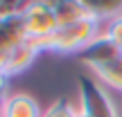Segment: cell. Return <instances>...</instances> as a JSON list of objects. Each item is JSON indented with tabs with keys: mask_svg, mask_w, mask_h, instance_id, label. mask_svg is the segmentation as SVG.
<instances>
[{
	"mask_svg": "<svg viewBox=\"0 0 122 117\" xmlns=\"http://www.w3.org/2000/svg\"><path fill=\"white\" fill-rule=\"evenodd\" d=\"M120 56H122V45H120Z\"/></svg>",
	"mask_w": 122,
	"mask_h": 117,
	"instance_id": "cell-16",
	"label": "cell"
},
{
	"mask_svg": "<svg viewBox=\"0 0 122 117\" xmlns=\"http://www.w3.org/2000/svg\"><path fill=\"white\" fill-rule=\"evenodd\" d=\"M43 117H81V113H79L77 104H72L68 99H57L45 108Z\"/></svg>",
	"mask_w": 122,
	"mask_h": 117,
	"instance_id": "cell-11",
	"label": "cell"
},
{
	"mask_svg": "<svg viewBox=\"0 0 122 117\" xmlns=\"http://www.w3.org/2000/svg\"><path fill=\"white\" fill-rule=\"evenodd\" d=\"M88 74H91L100 86H104L111 95H122V56L109 61V63H102V65L91 68Z\"/></svg>",
	"mask_w": 122,
	"mask_h": 117,
	"instance_id": "cell-7",
	"label": "cell"
},
{
	"mask_svg": "<svg viewBox=\"0 0 122 117\" xmlns=\"http://www.w3.org/2000/svg\"><path fill=\"white\" fill-rule=\"evenodd\" d=\"M23 23H25L27 41H41L52 36L59 29L57 18L52 11V0H32L27 2L23 11Z\"/></svg>",
	"mask_w": 122,
	"mask_h": 117,
	"instance_id": "cell-3",
	"label": "cell"
},
{
	"mask_svg": "<svg viewBox=\"0 0 122 117\" xmlns=\"http://www.w3.org/2000/svg\"><path fill=\"white\" fill-rule=\"evenodd\" d=\"M118 56H120L118 45H113L104 34H100L81 54H79V61L84 63L86 70H91V68H95V65L109 63V61H113V59H118Z\"/></svg>",
	"mask_w": 122,
	"mask_h": 117,
	"instance_id": "cell-6",
	"label": "cell"
},
{
	"mask_svg": "<svg viewBox=\"0 0 122 117\" xmlns=\"http://www.w3.org/2000/svg\"><path fill=\"white\" fill-rule=\"evenodd\" d=\"M7 54L9 52H2V50H0V72L5 74V65H7Z\"/></svg>",
	"mask_w": 122,
	"mask_h": 117,
	"instance_id": "cell-15",
	"label": "cell"
},
{
	"mask_svg": "<svg viewBox=\"0 0 122 117\" xmlns=\"http://www.w3.org/2000/svg\"><path fill=\"white\" fill-rule=\"evenodd\" d=\"M9 81H11V79H9L7 74L0 72V104H2L9 95H11V92H9Z\"/></svg>",
	"mask_w": 122,
	"mask_h": 117,
	"instance_id": "cell-14",
	"label": "cell"
},
{
	"mask_svg": "<svg viewBox=\"0 0 122 117\" xmlns=\"http://www.w3.org/2000/svg\"><path fill=\"white\" fill-rule=\"evenodd\" d=\"M25 7H27V2H7V0H0V23L11 18V16L23 14Z\"/></svg>",
	"mask_w": 122,
	"mask_h": 117,
	"instance_id": "cell-13",
	"label": "cell"
},
{
	"mask_svg": "<svg viewBox=\"0 0 122 117\" xmlns=\"http://www.w3.org/2000/svg\"><path fill=\"white\" fill-rule=\"evenodd\" d=\"M102 34H104L113 45H118V50H120V45H122V14L102 25Z\"/></svg>",
	"mask_w": 122,
	"mask_h": 117,
	"instance_id": "cell-12",
	"label": "cell"
},
{
	"mask_svg": "<svg viewBox=\"0 0 122 117\" xmlns=\"http://www.w3.org/2000/svg\"><path fill=\"white\" fill-rule=\"evenodd\" d=\"M45 108L27 92H11L0 104V117H43Z\"/></svg>",
	"mask_w": 122,
	"mask_h": 117,
	"instance_id": "cell-4",
	"label": "cell"
},
{
	"mask_svg": "<svg viewBox=\"0 0 122 117\" xmlns=\"http://www.w3.org/2000/svg\"><path fill=\"white\" fill-rule=\"evenodd\" d=\"M86 5H88V11H91V18L97 20L100 25H104L111 18L122 14V2H86Z\"/></svg>",
	"mask_w": 122,
	"mask_h": 117,
	"instance_id": "cell-10",
	"label": "cell"
},
{
	"mask_svg": "<svg viewBox=\"0 0 122 117\" xmlns=\"http://www.w3.org/2000/svg\"><path fill=\"white\" fill-rule=\"evenodd\" d=\"M77 86H79L77 106L81 117H122L113 95L104 86H100L88 72L79 77Z\"/></svg>",
	"mask_w": 122,
	"mask_h": 117,
	"instance_id": "cell-2",
	"label": "cell"
},
{
	"mask_svg": "<svg viewBox=\"0 0 122 117\" xmlns=\"http://www.w3.org/2000/svg\"><path fill=\"white\" fill-rule=\"evenodd\" d=\"M100 34H102V25L93 18H88V20L75 23V25H68V27H59L52 36L32 41V43L41 50V54L52 52V54L70 56V54H81Z\"/></svg>",
	"mask_w": 122,
	"mask_h": 117,
	"instance_id": "cell-1",
	"label": "cell"
},
{
	"mask_svg": "<svg viewBox=\"0 0 122 117\" xmlns=\"http://www.w3.org/2000/svg\"><path fill=\"white\" fill-rule=\"evenodd\" d=\"M52 11H54L59 27H68V25H75V23L91 18L88 5L84 0H59V2L52 0Z\"/></svg>",
	"mask_w": 122,
	"mask_h": 117,
	"instance_id": "cell-8",
	"label": "cell"
},
{
	"mask_svg": "<svg viewBox=\"0 0 122 117\" xmlns=\"http://www.w3.org/2000/svg\"><path fill=\"white\" fill-rule=\"evenodd\" d=\"M25 41H27V32H25V23H23V14L0 23V50L2 52H11L16 45L25 43Z\"/></svg>",
	"mask_w": 122,
	"mask_h": 117,
	"instance_id": "cell-9",
	"label": "cell"
},
{
	"mask_svg": "<svg viewBox=\"0 0 122 117\" xmlns=\"http://www.w3.org/2000/svg\"><path fill=\"white\" fill-rule=\"evenodd\" d=\"M41 50L36 47L32 41H25V43L16 45V47L11 50V52L7 54V65H5V74H7L9 79L18 77V74L27 72V70L34 65V61L39 59Z\"/></svg>",
	"mask_w": 122,
	"mask_h": 117,
	"instance_id": "cell-5",
	"label": "cell"
}]
</instances>
